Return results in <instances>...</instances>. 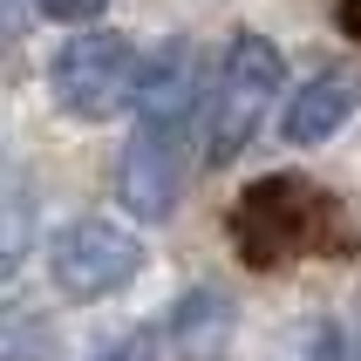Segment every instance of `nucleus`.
Returning <instances> with one entry per match:
<instances>
[{"instance_id": "1", "label": "nucleus", "mask_w": 361, "mask_h": 361, "mask_svg": "<svg viewBox=\"0 0 361 361\" xmlns=\"http://www.w3.org/2000/svg\"><path fill=\"white\" fill-rule=\"evenodd\" d=\"M232 245L245 266H286V259H314L341 239V204L327 198L314 178L286 171V178H259L232 204Z\"/></svg>"}, {"instance_id": "2", "label": "nucleus", "mask_w": 361, "mask_h": 361, "mask_svg": "<svg viewBox=\"0 0 361 361\" xmlns=\"http://www.w3.org/2000/svg\"><path fill=\"white\" fill-rule=\"evenodd\" d=\"M286 82V61L266 35H232L219 61V82H212V102H204V157L232 164L245 143L259 137V123L273 116V96Z\"/></svg>"}, {"instance_id": "3", "label": "nucleus", "mask_w": 361, "mask_h": 361, "mask_svg": "<svg viewBox=\"0 0 361 361\" xmlns=\"http://www.w3.org/2000/svg\"><path fill=\"white\" fill-rule=\"evenodd\" d=\"M137 273H143V239L109 225V219H68L48 239V280H55L61 300H75V307L123 293Z\"/></svg>"}, {"instance_id": "4", "label": "nucleus", "mask_w": 361, "mask_h": 361, "mask_svg": "<svg viewBox=\"0 0 361 361\" xmlns=\"http://www.w3.org/2000/svg\"><path fill=\"white\" fill-rule=\"evenodd\" d=\"M137 82H143V68L123 35H75L48 68V96L75 123H109L123 102H137Z\"/></svg>"}, {"instance_id": "5", "label": "nucleus", "mask_w": 361, "mask_h": 361, "mask_svg": "<svg viewBox=\"0 0 361 361\" xmlns=\"http://www.w3.org/2000/svg\"><path fill=\"white\" fill-rule=\"evenodd\" d=\"M184 191V123H143L116 164V198L137 219H164Z\"/></svg>"}, {"instance_id": "6", "label": "nucleus", "mask_w": 361, "mask_h": 361, "mask_svg": "<svg viewBox=\"0 0 361 361\" xmlns=\"http://www.w3.org/2000/svg\"><path fill=\"white\" fill-rule=\"evenodd\" d=\"M355 109H361V68H321L300 96L286 102L280 137L293 143V150H314V143H327Z\"/></svg>"}, {"instance_id": "7", "label": "nucleus", "mask_w": 361, "mask_h": 361, "mask_svg": "<svg viewBox=\"0 0 361 361\" xmlns=\"http://www.w3.org/2000/svg\"><path fill=\"white\" fill-rule=\"evenodd\" d=\"M198 109V48L191 41H164L157 55L143 61V82H137V116L143 123H191Z\"/></svg>"}, {"instance_id": "8", "label": "nucleus", "mask_w": 361, "mask_h": 361, "mask_svg": "<svg viewBox=\"0 0 361 361\" xmlns=\"http://www.w3.org/2000/svg\"><path fill=\"white\" fill-rule=\"evenodd\" d=\"M164 334L184 348V355H212V348L232 334V300H225L219 286H191L178 307H171V321H164Z\"/></svg>"}, {"instance_id": "9", "label": "nucleus", "mask_w": 361, "mask_h": 361, "mask_svg": "<svg viewBox=\"0 0 361 361\" xmlns=\"http://www.w3.org/2000/svg\"><path fill=\"white\" fill-rule=\"evenodd\" d=\"M273 361H348V341H341V327H334V321L314 314V321H300L280 341V355H273Z\"/></svg>"}, {"instance_id": "10", "label": "nucleus", "mask_w": 361, "mask_h": 361, "mask_svg": "<svg viewBox=\"0 0 361 361\" xmlns=\"http://www.w3.org/2000/svg\"><path fill=\"white\" fill-rule=\"evenodd\" d=\"M0 341H7V348H0V361H35V355H41V321L14 307V314H7V334H0Z\"/></svg>"}, {"instance_id": "11", "label": "nucleus", "mask_w": 361, "mask_h": 361, "mask_svg": "<svg viewBox=\"0 0 361 361\" xmlns=\"http://www.w3.org/2000/svg\"><path fill=\"white\" fill-rule=\"evenodd\" d=\"M96 361H157V334L150 327H137V334H123V341H109Z\"/></svg>"}, {"instance_id": "12", "label": "nucleus", "mask_w": 361, "mask_h": 361, "mask_svg": "<svg viewBox=\"0 0 361 361\" xmlns=\"http://www.w3.org/2000/svg\"><path fill=\"white\" fill-rule=\"evenodd\" d=\"M41 14H55V20H89V14H102L109 0H35Z\"/></svg>"}, {"instance_id": "13", "label": "nucleus", "mask_w": 361, "mask_h": 361, "mask_svg": "<svg viewBox=\"0 0 361 361\" xmlns=\"http://www.w3.org/2000/svg\"><path fill=\"white\" fill-rule=\"evenodd\" d=\"M334 14H341L348 35H361V0H334Z\"/></svg>"}]
</instances>
